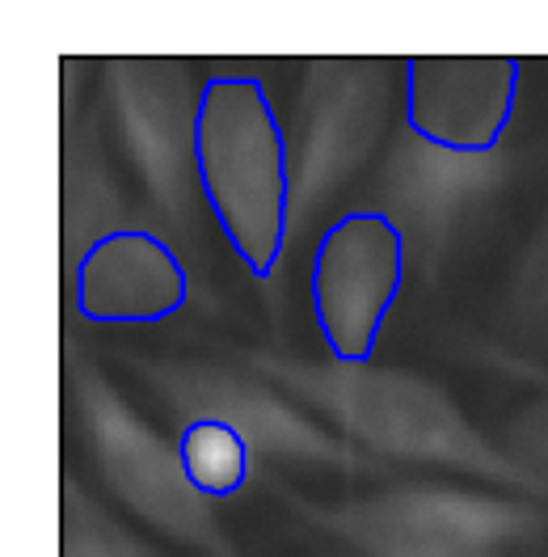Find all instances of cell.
I'll return each instance as SVG.
<instances>
[{
  "mask_svg": "<svg viewBox=\"0 0 548 557\" xmlns=\"http://www.w3.org/2000/svg\"><path fill=\"white\" fill-rule=\"evenodd\" d=\"M195 190L211 211L224 245L258 278L278 271L291 237V139L262 76L215 72L199 85L195 106Z\"/></svg>",
  "mask_w": 548,
  "mask_h": 557,
  "instance_id": "1",
  "label": "cell"
},
{
  "mask_svg": "<svg viewBox=\"0 0 548 557\" xmlns=\"http://www.w3.org/2000/svg\"><path fill=\"white\" fill-rule=\"evenodd\" d=\"M262 376L291 388L304 406L342 422L346 431L379 456L397 460H431L444 469H460L485 482H502L519 494L548 498V482L485 444L469 418L460 414L435 384L406 376V372H372V368H342V363H300V359H271L245 355Z\"/></svg>",
  "mask_w": 548,
  "mask_h": 557,
  "instance_id": "2",
  "label": "cell"
},
{
  "mask_svg": "<svg viewBox=\"0 0 548 557\" xmlns=\"http://www.w3.org/2000/svg\"><path fill=\"white\" fill-rule=\"evenodd\" d=\"M278 498L359 557H502V549L540 536L548 523L527 503L519 507L439 486L388 490L379 498L342 507H321L283 486Z\"/></svg>",
  "mask_w": 548,
  "mask_h": 557,
  "instance_id": "3",
  "label": "cell"
},
{
  "mask_svg": "<svg viewBox=\"0 0 548 557\" xmlns=\"http://www.w3.org/2000/svg\"><path fill=\"white\" fill-rule=\"evenodd\" d=\"M406 275L410 242L384 208H350L321 228L309 262V309L334 363L368 368L376 359Z\"/></svg>",
  "mask_w": 548,
  "mask_h": 557,
  "instance_id": "4",
  "label": "cell"
},
{
  "mask_svg": "<svg viewBox=\"0 0 548 557\" xmlns=\"http://www.w3.org/2000/svg\"><path fill=\"white\" fill-rule=\"evenodd\" d=\"M68 381L105 482L127 498V507L177 545H190L207 557H245L207 511V498H199L182 478L177 453L165 448L157 431L110 388V381L94 368V359H76L72 343Z\"/></svg>",
  "mask_w": 548,
  "mask_h": 557,
  "instance_id": "5",
  "label": "cell"
},
{
  "mask_svg": "<svg viewBox=\"0 0 548 557\" xmlns=\"http://www.w3.org/2000/svg\"><path fill=\"white\" fill-rule=\"evenodd\" d=\"M523 69L511 55H413L401 69L410 139L447 157H498L519 110Z\"/></svg>",
  "mask_w": 548,
  "mask_h": 557,
  "instance_id": "6",
  "label": "cell"
},
{
  "mask_svg": "<svg viewBox=\"0 0 548 557\" xmlns=\"http://www.w3.org/2000/svg\"><path fill=\"white\" fill-rule=\"evenodd\" d=\"M144 381L165 393L173 410L190 414H224L233 418L240 431L249 435V444L271 448L287 460H309V465H329L342 473H368L376 469V456H368L354 444L334 440L316 418L291 410L287 401L271 397L266 388L240 381L224 368L211 363H173V359H132Z\"/></svg>",
  "mask_w": 548,
  "mask_h": 557,
  "instance_id": "7",
  "label": "cell"
},
{
  "mask_svg": "<svg viewBox=\"0 0 548 557\" xmlns=\"http://www.w3.org/2000/svg\"><path fill=\"white\" fill-rule=\"evenodd\" d=\"M186 305V258L157 228H110L72 262V309L89 325H161Z\"/></svg>",
  "mask_w": 548,
  "mask_h": 557,
  "instance_id": "8",
  "label": "cell"
},
{
  "mask_svg": "<svg viewBox=\"0 0 548 557\" xmlns=\"http://www.w3.org/2000/svg\"><path fill=\"white\" fill-rule=\"evenodd\" d=\"M304 152L291 190V233L329 190L354 174L384 127V64H312Z\"/></svg>",
  "mask_w": 548,
  "mask_h": 557,
  "instance_id": "9",
  "label": "cell"
},
{
  "mask_svg": "<svg viewBox=\"0 0 548 557\" xmlns=\"http://www.w3.org/2000/svg\"><path fill=\"white\" fill-rule=\"evenodd\" d=\"M110 76L119 81V114L136 144V165L148 182L152 208L170 220V233L190 237L195 211L186 203V177H195L190 132L199 94L190 98L173 85L177 64H114Z\"/></svg>",
  "mask_w": 548,
  "mask_h": 557,
  "instance_id": "10",
  "label": "cell"
},
{
  "mask_svg": "<svg viewBox=\"0 0 548 557\" xmlns=\"http://www.w3.org/2000/svg\"><path fill=\"white\" fill-rule=\"evenodd\" d=\"M173 453L182 465V478L190 482V490L220 503V498H237L240 490H249L253 482V444L240 431L233 418L224 414H190L182 418L177 435H173Z\"/></svg>",
  "mask_w": 548,
  "mask_h": 557,
  "instance_id": "11",
  "label": "cell"
},
{
  "mask_svg": "<svg viewBox=\"0 0 548 557\" xmlns=\"http://www.w3.org/2000/svg\"><path fill=\"white\" fill-rule=\"evenodd\" d=\"M64 557H123L105 532L102 511L80 498L72 478H64Z\"/></svg>",
  "mask_w": 548,
  "mask_h": 557,
  "instance_id": "12",
  "label": "cell"
},
{
  "mask_svg": "<svg viewBox=\"0 0 548 557\" xmlns=\"http://www.w3.org/2000/svg\"><path fill=\"white\" fill-rule=\"evenodd\" d=\"M102 523H105V532H110V541H114V545L123 549V557H161L157 549H152V545H144V541H136L132 532H123V528L110 520L105 511H102Z\"/></svg>",
  "mask_w": 548,
  "mask_h": 557,
  "instance_id": "13",
  "label": "cell"
}]
</instances>
